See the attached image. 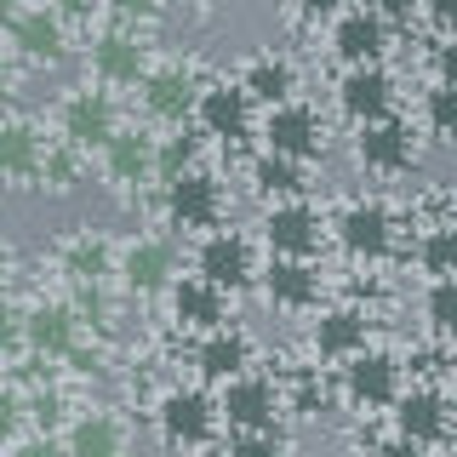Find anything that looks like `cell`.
<instances>
[{
    "instance_id": "3",
    "label": "cell",
    "mask_w": 457,
    "mask_h": 457,
    "mask_svg": "<svg viewBox=\"0 0 457 457\" xmlns=\"http://www.w3.org/2000/svg\"><path fill=\"white\" fill-rule=\"evenodd\" d=\"M86 57H92V80L109 86V92H126V86H143V75L154 69L149 57V40H143V29L132 23H109L92 35V46H86Z\"/></svg>"
},
{
    "instance_id": "8",
    "label": "cell",
    "mask_w": 457,
    "mask_h": 457,
    "mask_svg": "<svg viewBox=\"0 0 457 457\" xmlns=\"http://www.w3.org/2000/svg\"><path fill=\"white\" fill-rule=\"evenodd\" d=\"M154 154H161V132H149V126H120L114 143L104 154H97V166H104V183L120 195H137L143 183H154Z\"/></svg>"
},
{
    "instance_id": "26",
    "label": "cell",
    "mask_w": 457,
    "mask_h": 457,
    "mask_svg": "<svg viewBox=\"0 0 457 457\" xmlns=\"http://www.w3.org/2000/svg\"><path fill=\"white\" fill-rule=\"evenodd\" d=\"M446 395L440 389H406L395 400V435L400 440H418V446H435V440H446Z\"/></svg>"
},
{
    "instance_id": "6",
    "label": "cell",
    "mask_w": 457,
    "mask_h": 457,
    "mask_svg": "<svg viewBox=\"0 0 457 457\" xmlns=\"http://www.w3.org/2000/svg\"><path fill=\"white\" fill-rule=\"evenodd\" d=\"M23 349L40 361H69L75 349H86V320L69 297H40L23 314Z\"/></svg>"
},
{
    "instance_id": "7",
    "label": "cell",
    "mask_w": 457,
    "mask_h": 457,
    "mask_svg": "<svg viewBox=\"0 0 457 457\" xmlns=\"http://www.w3.org/2000/svg\"><path fill=\"white\" fill-rule=\"evenodd\" d=\"M280 389L275 378H263V371H246V378L223 383L218 395V411L228 423V435H269V428H280Z\"/></svg>"
},
{
    "instance_id": "18",
    "label": "cell",
    "mask_w": 457,
    "mask_h": 457,
    "mask_svg": "<svg viewBox=\"0 0 457 457\" xmlns=\"http://www.w3.org/2000/svg\"><path fill=\"white\" fill-rule=\"evenodd\" d=\"M337 240H343V252H354V257H383L389 240H395V212L383 206L378 195L349 200V206L337 212Z\"/></svg>"
},
{
    "instance_id": "25",
    "label": "cell",
    "mask_w": 457,
    "mask_h": 457,
    "mask_svg": "<svg viewBox=\"0 0 457 457\" xmlns=\"http://www.w3.org/2000/svg\"><path fill=\"white\" fill-rule=\"evenodd\" d=\"M63 446H69V457H126V423L104 406H86L69 418Z\"/></svg>"
},
{
    "instance_id": "15",
    "label": "cell",
    "mask_w": 457,
    "mask_h": 457,
    "mask_svg": "<svg viewBox=\"0 0 457 457\" xmlns=\"http://www.w3.org/2000/svg\"><path fill=\"white\" fill-rule=\"evenodd\" d=\"M57 269H63L69 286H109L120 275V246L97 228H75V235L57 246Z\"/></svg>"
},
{
    "instance_id": "36",
    "label": "cell",
    "mask_w": 457,
    "mask_h": 457,
    "mask_svg": "<svg viewBox=\"0 0 457 457\" xmlns=\"http://www.w3.org/2000/svg\"><path fill=\"white\" fill-rule=\"evenodd\" d=\"M104 12H114V23H149L161 18V0H104Z\"/></svg>"
},
{
    "instance_id": "37",
    "label": "cell",
    "mask_w": 457,
    "mask_h": 457,
    "mask_svg": "<svg viewBox=\"0 0 457 457\" xmlns=\"http://www.w3.org/2000/svg\"><path fill=\"white\" fill-rule=\"evenodd\" d=\"M63 12V23H92V12H104V0H52Z\"/></svg>"
},
{
    "instance_id": "14",
    "label": "cell",
    "mask_w": 457,
    "mask_h": 457,
    "mask_svg": "<svg viewBox=\"0 0 457 457\" xmlns=\"http://www.w3.org/2000/svg\"><path fill=\"white\" fill-rule=\"evenodd\" d=\"M332 52H337L349 69L383 63V52H389V18H383L378 6H349V12H337V23H332Z\"/></svg>"
},
{
    "instance_id": "29",
    "label": "cell",
    "mask_w": 457,
    "mask_h": 457,
    "mask_svg": "<svg viewBox=\"0 0 457 457\" xmlns=\"http://www.w3.org/2000/svg\"><path fill=\"white\" fill-rule=\"evenodd\" d=\"M252 189H257V195H269L275 206H280V200H303L309 171H303V161H292V154L263 149V154L252 161Z\"/></svg>"
},
{
    "instance_id": "9",
    "label": "cell",
    "mask_w": 457,
    "mask_h": 457,
    "mask_svg": "<svg viewBox=\"0 0 457 457\" xmlns=\"http://www.w3.org/2000/svg\"><path fill=\"white\" fill-rule=\"evenodd\" d=\"M195 275L223 286V292H240V286L257 280V246L240 228H212V235H200L195 246Z\"/></svg>"
},
{
    "instance_id": "33",
    "label": "cell",
    "mask_w": 457,
    "mask_h": 457,
    "mask_svg": "<svg viewBox=\"0 0 457 457\" xmlns=\"http://www.w3.org/2000/svg\"><path fill=\"white\" fill-rule=\"evenodd\" d=\"M423 314H428V326H435L440 337H457V275L428 286V292H423Z\"/></svg>"
},
{
    "instance_id": "28",
    "label": "cell",
    "mask_w": 457,
    "mask_h": 457,
    "mask_svg": "<svg viewBox=\"0 0 457 457\" xmlns=\"http://www.w3.org/2000/svg\"><path fill=\"white\" fill-rule=\"evenodd\" d=\"M309 343H314V354H326V361H354V354L366 349V314L361 309H320Z\"/></svg>"
},
{
    "instance_id": "16",
    "label": "cell",
    "mask_w": 457,
    "mask_h": 457,
    "mask_svg": "<svg viewBox=\"0 0 457 457\" xmlns=\"http://www.w3.org/2000/svg\"><path fill=\"white\" fill-rule=\"evenodd\" d=\"M195 126L206 137H223V143L246 137L252 132V92L240 80H206V92L195 104Z\"/></svg>"
},
{
    "instance_id": "23",
    "label": "cell",
    "mask_w": 457,
    "mask_h": 457,
    "mask_svg": "<svg viewBox=\"0 0 457 457\" xmlns=\"http://www.w3.org/2000/svg\"><path fill=\"white\" fill-rule=\"evenodd\" d=\"M195 366L206 383H235L252 371V337L240 332V326H218V332H206L195 343Z\"/></svg>"
},
{
    "instance_id": "4",
    "label": "cell",
    "mask_w": 457,
    "mask_h": 457,
    "mask_svg": "<svg viewBox=\"0 0 457 457\" xmlns=\"http://www.w3.org/2000/svg\"><path fill=\"white\" fill-rule=\"evenodd\" d=\"M200 92H206V80L195 75V63H183V57H154V69L137 86V109L149 114V120L183 126V114H195Z\"/></svg>"
},
{
    "instance_id": "39",
    "label": "cell",
    "mask_w": 457,
    "mask_h": 457,
    "mask_svg": "<svg viewBox=\"0 0 457 457\" xmlns=\"http://www.w3.org/2000/svg\"><path fill=\"white\" fill-rule=\"evenodd\" d=\"M435 69H440V80H446V86H457V35L435 52Z\"/></svg>"
},
{
    "instance_id": "22",
    "label": "cell",
    "mask_w": 457,
    "mask_h": 457,
    "mask_svg": "<svg viewBox=\"0 0 457 457\" xmlns=\"http://www.w3.org/2000/svg\"><path fill=\"white\" fill-rule=\"evenodd\" d=\"M171 303V320L195 326V332H218V326H228V292L200 275H178V286L166 292Z\"/></svg>"
},
{
    "instance_id": "35",
    "label": "cell",
    "mask_w": 457,
    "mask_h": 457,
    "mask_svg": "<svg viewBox=\"0 0 457 457\" xmlns=\"http://www.w3.org/2000/svg\"><path fill=\"white\" fill-rule=\"evenodd\" d=\"M6 457H69L63 446V435H46V428H29V435L12 440V452Z\"/></svg>"
},
{
    "instance_id": "32",
    "label": "cell",
    "mask_w": 457,
    "mask_h": 457,
    "mask_svg": "<svg viewBox=\"0 0 457 457\" xmlns=\"http://www.w3.org/2000/svg\"><path fill=\"white\" fill-rule=\"evenodd\" d=\"M423 126H428L440 143H457V86L435 80V86L423 92Z\"/></svg>"
},
{
    "instance_id": "1",
    "label": "cell",
    "mask_w": 457,
    "mask_h": 457,
    "mask_svg": "<svg viewBox=\"0 0 457 457\" xmlns=\"http://www.w3.org/2000/svg\"><path fill=\"white\" fill-rule=\"evenodd\" d=\"M6 46L18 63H35V69H52L63 63L69 52V23L52 0H12L6 6Z\"/></svg>"
},
{
    "instance_id": "30",
    "label": "cell",
    "mask_w": 457,
    "mask_h": 457,
    "mask_svg": "<svg viewBox=\"0 0 457 457\" xmlns=\"http://www.w3.org/2000/svg\"><path fill=\"white\" fill-rule=\"evenodd\" d=\"M189 171H200V137L183 132V126H171V132H161V154H154V183L161 189H171L178 178H189Z\"/></svg>"
},
{
    "instance_id": "34",
    "label": "cell",
    "mask_w": 457,
    "mask_h": 457,
    "mask_svg": "<svg viewBox=\"0 0 457 457\" xmlns=\"http://www.w3.org/2000/svg\"><path fill=\"white\" fill-rule=\"evenodd\" d=\"M223 457H286V435L269 428V435H228Z\"/></svg>"
},
{
    "instance_id": "31",
    "label": "cell",
    "mask_w": 457,
    "mask_h": 457,
    "mask_svg": "<svg viewBox=\"0 0 457 457\" xmlns=\"http://www.w3.org/2000/svg\"><path fill=\"white\" fill-rule=\"evenodd\" d=\"M418 263H423L435 280H452V275H457V218H452V223L423 228V240H418Z\"/></svg>"
},
{
    "instance_id": "40",
    "label": "cell",
    "mask_w": 457,
    "mask_h": 457,
    "mask_svg": "<svg viewBox=\"0 0 457 457\" xmlns=\"http://www.w3.org/2000/svg\"><path fill=\"white\" fill-rule=\"evenodd\" d=\"M428 18L446 23V29H457V0H428Z\"/></svg>"
},
{
    "instance_id": "38",
    "label": "cell",
    "mask_w": 457,
    "mask_h": 457,
    "mask_svg": "<svg viewBox=\"0 0 457 457\" xmlns=\"http://www.w3.org/2000/svg\"><path fill=\"white\" fill-rule=\"evenodd\" d=\"M371 457H428V446H418V440H383V446L378 452H371Z\"/></svg>"
},
{
    "instance_id": "21",
    "label": "cell",
    "mask_w": 457,
    "mask_h": 457,
    "mask_svg": "<svg viewBox=\"0 0 457 457\" xmlns=\"http://www.w3.org/2000/svg\"><path fill=\"white\" fill-rule=\"evenodd\" d=\"M411 154H418V143H411V126L406 120H371L361 126V143H354V161L366 171H378V178H395V171L411 166Z\"/></svg>"
},
{
    "instance_id": "20",
    "label": "cell",
    "mask_w": 457,
    "mask_h": 457,
    "mask_svg": "<svg viewBox=\"0 0 457 457\" xmlns=\"http://www.w3.org/2000/svg\"><path fill=\"white\" fill-rule=\"evenodd\" d=\"M337 109L349 114L354 126L389 120V109H395V80H389V69H383V63L343 69V80H337Z\"/></svg>"
},
{
    "instance_id": "2",
    "label": "cell",
    "mask_w": 457,
    "mask_h": 457,
    "mask_svg": "<svg viewBox=\"0 0 457 457\" xmlns=\"http://www.w3.org/2000/svg\"><path fill=\"white\" fill-rule=\"evenodd\" d=\"M120 126L126 120H120V104L109 97V86H75V92H63V104H57V132L80 154H104Z\"/></svg>"
},
{
    "instance_id": "5",
    "label": "cell",
    "mask_w": 457,
    "mask_h": 457,
    "mask_svg": "<svg viewBox=\"0 0 457 457\" xmlns=\"http://www.w3.org/2000/svg\"><path fill=\"white\" fill-rule=\"evenodd\" d=\"M218 423H223V411H218V400H212L206 389H166L161 395V406H154V428H161V440L166 446H178V452H195V446H206L212 435H218Z\"/></svg>"
},
{
    "instance_id": "24",
    "label": "cell",
    "mask_w": 457,
    "mask_h": 457,
    "mask_svg": "<svg viewBox=\"0 0 457 457\" xmlns=\"http://www.w3.org/2000/svg\"><path fill=\"white\" fill-rule=\"evenodd\" d=\"M263 297L275 309H314L320 303V269H314V257H275L263 269Z\"/></svg>"
},
{
    "instance_id": "10",
    "label": "cell",
    "mask_w": 457,
    "mask_h": 457,
    "mask_svg": "<svg viewBox=\"0 0 457 457\" xmlns=\"http://www.w3.org/2000/svg\"><path fill=\"white\" fill-rule=\"evenodd\" d=\"M120 280L137 297L171 292L178 286V246H171V235H132L126 240L120 246Z\"/></svg>"
},
{
    "instance_id": "17",
    "label": "cell",
    "mask_w": 457,
    "mask_h": 457,
    "mask_svg": "<svg viewBox=\"0 0 457 457\" xmlns=\"http://www.w3.org/2000/svg\"><path fill=\"white\" fill-rule=\"evenodd\" d=\"M320 235H326V223L309 200H280L263 218V240L275 257H314L320 252Z\"/></svg>"
},
{
    "instance_id": "13",
    "label": "cell",
    "mask_w": 457,
    "mask_h": 457,
    "mask_svg": "<svg viewBox=\"0 0 457 457\" xmlns=\"http://www.w3.org/2000/svg\"><path fill=\"white\" fill-rule=\"evenodd\" d=\"M57 143L40 132L35 120H23V114H6V126H0V166H6L12 189H40V171H46Z\"/></svg>"
},
{
    "instance_id": "19",
    "label": "cell",
    "mask_w": 457,
    "mask_h": 457,
    "mask_svg": "<svg viewBox=\"0 0 457 457\" xmlns=\"http://www.w3.org/2000/svg\"><path fill=\"white\" fill-rule=\"evenodd\" d=\"M343 395L354 406H395L400 395V361L383 349H361L354 361H343Z\"/></svg>"
},
{
    "instance_id": "12",
    "label": "cell",
    "mask_w": 457,
    "mask_h": 457,
    "mask_svg": "<svg viewBox=\"0 0 457 457\" xmlns=\"http://www.w3.org/2000/svg\"><path fill=\"white\" fill-rule=\"evenodd\" d=\"M223 183L212 171H189L166 189V223L171 228H195V235H212L223 223Z\"/></svg>"
},
{
    "instance_id": "11",
    "label": "cell",
    "mask_w": 457,
    "mask_h": 457,
    "mask_svg": "<svg viewBox=\"0 0 457 457\" xmlns=\"http://www.w3.org/2000/svg\"><path fill=\"white\" fill-rule=\"evenodd\" d=\"M263 143L275 154H292V161H314V154H326V120L320 109H309L303 97H292V104L269 109L263 114Z\"/></svg>"
},
{
    "instance_id": "27",
    "label": "cell",
    "mask_w": 457,
    "mask_h": 457,
    "mask_svg": "<svg viewBox=\"0 0 457 457\" xmlns=\"http://www.w3.org/2000/svg\"><path fill=\"white\" fill-rule=\"evenodd\" d=\"M240 86L252 92V104L280 109V104L297 97V69H292V57H280V52H252L246 69H240Z\"/></svg>"
}]
</instances>
